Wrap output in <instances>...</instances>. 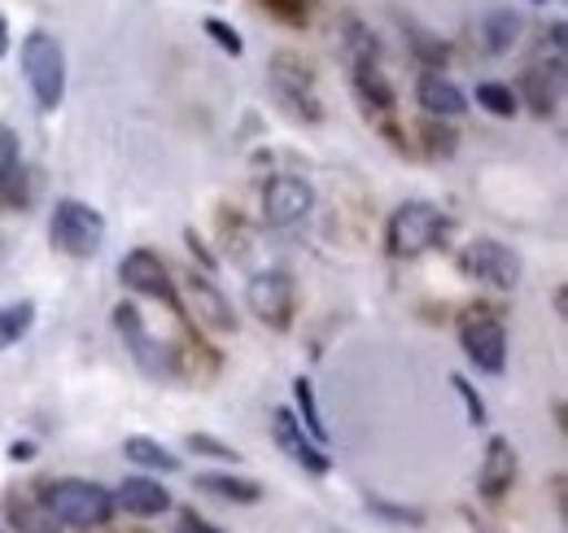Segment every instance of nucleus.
<instances>
[{"label":"nucleus","mask_w":568,"mask_h":533,"mask_svg":"<svg viewBox=\"0 0 568 533\" xmlns=\"http://www.w3.org/2000/svg\"><path fill=\"white\" fill-rule=\"evenodd\" d=\"M31 455H36V446H31V442H18V446H9V460H13V464H27Z\"/></svg>","instance_id":"obj_30"},{"label":"nucleus","mask_w":568,"mask_h":533,"mask_svg":"<svg viewBox=\"0 0 568 533\" xmlns=\"http://www.w3.org/2000/svg\"><path fill=\"white\" fill-rule=\"evenodd\" d=\"M44 512L62 525L74 530H92V525H105L110 512H114V494L97 481H83V476H67V481H53L44 490Z\"/></svg>","instance_id":"obj_2"},{"label":"nucleus","mask_w":568,"mask_h":533,"mask_svg":"<svg viewBox=\"0 0 568 533\" xmlns=\"http://www.w3.org/2000/svg\"><path fill=\"white\" fill-rule=\"evenodd\" d=\"M197 490H206L214 499H232V503H258V499H263V485H258V481L227 476V472H202V476H197Z\"/></svg>","instance_id":"obj_17"},{"label":"nucleus","mask_w":568,"mask_h":533,"mask_svg":"<svg viewBox=\"0 0 568 533\" xmlns=\"http://www.w3.org/2000/svg\"><path fill=\"white\" fill-rule=\"evenodd\" d=\"M293 302H297V289H293V275L288 271H263L245 284V306L267 324L284 333L293 324Z\"/></svg>","instance_id":"obj_6"},{"label":"nucleus","mask_w":568,"mask_h":533,"mask_svg":"<svg viewBox=\"0 0 568 533\" xmlns=\"http://www.w3.org/2000/svg\"><path fill=\"white\" fill-rule=\"evenodd\" d=\"M272 88H276V97H281L293 114H302V119H311V123L320 119L315 79H311L306 62H297L293 53H281V58L272 62Z\"/></svg>","instance_id":"obj_11"},{"label":"nucleus","mask_w":568,"mask_h":533,"mask_svg":"<svg viewBox=\"0 0 568 533\" xmlns=\"http://www.w3.org/2000/svg\"><path fill=\"white\" fill-rule=\"evenodd\" d=\"M49 241L71 259H92L105 245V214L88 201L62 198L49 214Z\"/></svg>","instance_id":"obj_3"},{"label":"nucleus","mask_w":568,"mask_h":533,"mask_svg":"<svg viewBox=\"0 0 568 533\" xmlns=\"http://www.w3.org/2000/svg\"><path fill=\"white\" fill-rule=\"evenodd\" d=\"M315 210V189L302 175H276L263 189V223L267 228H293Z\"/></svg>","instance_id":"obj_7"},{"label":"nucleus","mask_w":568,"mask_h":533,"mask_svg":"<svg viewBox=\"0 0 568 533\" xmlns=\"http://www.w3.org/2000/svg\"><path fill=\"white\" fill-rule=\"evenodd\" d=\"M22 74L31 83L36 110L53 114L67 101V53L49 31H31L22 40Z\"/></svg>","instance_id":"obj_1"},{"label":"nucleus","mask_w":568,"mask_h":533,"mask_svg":"<svg viewBox=\"0 0 568 533\" xmlns=\"http://www.w3.org/2000/svg\"><path fill=\"white\" fill-rule=\"evenodd\" d=\"M119 275H123V284H128L132 293L158 298V302H166V306L180 311V293H175V284H171V271H166V263H162L153 250H132V254H123Z\"/></svg>","instance_id":"obj_10"},{"label":"nucleus","mask_w":568,"mask_h":533,"mask_svg":"<svg viewBox=\"0 0 568 533\" xmlns=\"http://www.w3.org/2000/svg\"><path fill=\"white\" fill-rule=\"evenodd\" d=\"M123 455L132 460V464L149 467V472H180V455H171L162 442H153V438H128L123 442Z\"/></svg>","instance_id":"obj_18"},{"label":"nucleus","mask_w":568,"mask_h":533,"mask_svg":"<svg viewBox=\"0 0 568 533\" xmlns=\"http://www.w3.org/2000/svg\"><path fill=\"white\" fill-rule=\"evenodd\" d=\"M459 266L473 275V280H486V284H495V289H516L520 284V254L511 250V245H503V241H473L468 250H464V259Z\"/></svg>","instance_id":"obj_8"},{"label":"nucleus","mask_w":568,"mask_h":533,"mask_svg":"<svg viewBox=\"0 0 568 533\" xmlns=\"http://www.w3.org/2000/svg\"><path fill=\"white\" fill-rule=\"evenodd\" d=\"M477 105H486L490 114H498V119H511L516 110H520V97L507 88V83H477Z\"/></svg>","instance_id":"obj_23"},{"label":"nucleus","mask_w":568,"mask_h":533,"mask_svg":"<svg viewBox=\"0 0 568 533\" xmlns=\"http://www.w3.org/2000/svg\"><path fill=\"white\" fill-rule=\"evenodd\" d=\"M363 503H367V512H376V516H385V521H398V525H425V512H420V507L385 503V499H376V494H367Z\"/></svg>","instance_id":"obj_25"},{"label":"nucleus","mask_w":568,"mask_h":533,"mask_svg":"<svg viewBox=\"0 0 568 533\" xmlns=\"http://www.w3.org/2000/svg\"><path fill=\"white\" fill-rule=\"evenodd\" d=\"M13 167H18V135L9 128H0V180H9Z\"/></svg>","instance_id":"obj_28"},{"label":"nucleus","mask_w":568,"mask_h":533,"mask_svg":"<svg viewBox=\"0 0 568 533\" xmlns=\"http://www.w3.org/2000/svg\"><path fill=\"white\" fill-rule=\"evenodd\" d=\"M114 503H119L123 512H132V516H162V512L171 507V494H166L158 481H149V476H128V481L119 485Z\"/></svg>","instance_id":"obj_16"},{"label":"nucleus","mask_w":568,"mask_h":533,"mask_svg":"<svg viewBox=\"0 0 568 533\" xmlns=\"http://www.w3.org/2000/svg\"><path fill=\"white\" fill-rule=\"evenodd\" d=\"M450 385L459 390V399L468 402V420H473V424H486V402H481V394H477L464 376H450Z\"/></svg>","instance_id":"obj_27"},{"label":"nucleus","mask_w":568,"mask_h":533,"mask_svg":"<svg viewBox=\"0 0 568 533\" xmlns=\"http://www.w3.org/2000/svg\"><path fill=\"white\" fill-rule=\"evenodd\" d=\"M202 31L211 36V40L219 44V49H223V53H232V58H241V53H245V44H241L236 27H227L223 18H206V22H202Z\"/></svg>","instance_id":"obj_26"},{"label":"nucleus","mask_w":568,"mask_h":533,"mask_svg":"<svg viewBox=\"0 0 568 533\" xmlns=\"http://www.w3.org/2000/svg\"><path fill=\"white\" fill-rule=\"evenodd\" d=\"M293 399H297V411H302V429L324 446L328 442V429H324V420H320V402H315V385L306 381V376H297L293 381Z\"/></svg>","instance_id":"obj_21"},{"label":"nucleus","mask_w":568,"mask_h":533,"mask_svg":"<svg viewBox=\"0 0 568 533\" xmlns=\"http://www.w3.org/2000/svg\"><path fill=\"white\" fill-rule=\"evenodd\" d=\"M272 438H276V446H281L284 455H288L293 464H302L306 472H315V476L333 472V455H324V446L302 429V420H297L288 406H276V411H272Z\"/></svg>","instance_id":"obj_9"},{"label":"nucleus","mask_w":568,"mask_h":533,"mask_svg":"<svg viewBox=\"0 0 568 533\" xmlns=\"http://www.w3.org/2000/svg\"><path fill=\"white\" fill-rule=\"evenodd\" d=\"M511 485H516V446L507 438H490L481 467H477V490L486 499H503Z\"/></svg>","instance_id":"obj_13"},{"label":"nucleus","mask_w":568,"mask_h":533,"mask_svg":"<svg viewBox=\"0 0 568 533\" xmlns=\"http://www.w3.org/2000/svg\"><path fill=\"white\" fill-rule=\"evenodd\" d=\"M442 237H446V214L433 201H403L385 228V245L394 259H416L433 250Z\"/></svg>","instance_id":"obj_4"},{"label":"nucleus","mask_w":568,"mask_h":533,"mask_svg":"<svg viewBox=\"0 0 568 533\" xmlns=\"http://www.w3.org/2000/svg\"><path fill=\"white\" fill-rule=\"evenodd\" d=\"M114 329H119L128 354L136 359V368H141L144 376H158V381L180 376V354H175V345H166V341H158V336L149 333L144 315L132 302H119V306H114Z\"/></svg>","instance_id":"obj_5"},{"label":"nucleus","mask_w":568,"mask_h":533,"mask_svg":"<svg viewBox=\"0 0 568 533\" xmlns=\"http://www.w3.org/2000/svg\"><path fill=\"white\" fill-rule=\"evenodd\" d=\"M184 446L193 451V455H206V460H223V464H241L245 455L236 451V446H227V442H219L211 433H189L184 438Z\"/></svg>","instance_id":"obj_24"},{"label":"nucleus","mask_w":568,"mask_h":533,"mask_svg":"<svg viewBox=\"0 0 568 533\" xmlns=\"http://www.w3.org/2000/svg\"><path fill=\"white\" fill-rule=\"evenodd\" d=\"M31 324H36V302H9V306H0V350H9L13 341H22V336L31 333Z\"/></svg>","instance_id":"obj_20"},{"label":"nucleus","mask_w":568,"mask_h":533,"mask_svg":"<svg viewBox=\"0 0 568 533\" xmlns=\"http://www.w3.org/2000/svg\"><path fill=\"white\" fill-rule=\"evenodd\" d=\"M520 13H511V9H498L490 13L486 22H481V36H486V49L490 53H511L516 49V40H520Z\"/></svg>","instance_id":"obj_19"},{"label":"nucleus","mask_w":568,"mask_h":533,"mask_svg":"<svg viewBox=\"0 0 568 533\" xmlns=\"http://www.w3.org/2000/svg\"><path fill=\"white\" fill-rule=\"evenodd\" d=\"M180 533H219V530H214V525H206L197 512H184V530H180Z\"/></svg>","instance_id":"obj_29"},{"label":"nucleus","mask_w":568,"mask_h":533,"mask_svg":"<svg viewBox=\"0 0 568 533\" xmlns=\"http://www.w3.org/2000/svg\"><path fill=\"white\" fill-rule=\"evenodd\" d=\"M189 298H193V311H197V320L214 329V333H236V315H232V302L214 289L211 275H189Z\"/></svg>","instance_id":"obj_14"},{"label":"nucleus","mask_w":568,"mask_h":533,"mask_svg":"<svg viewBox=\"0 0 568 533\" xmlns=\"http://www.w3.org/2000/svg\"><path fill=\"white\" fill-rule=\"evenodd\" d=\"M355 83L358 92H363V101H376V110H394V88L381 79V70L372 67V62L355 67Z\"/></svg>","instance_id":"obj_22"},{"label":"nucleus","mask_w":568,"mask_h":533,"mask_svg":"<svg viewBox=\"0 0 568 533\" xmlns=\"http://www.w3.org/2000/svg\"><path fill=\"white\" fill-rule=\"evenodd\" d=\"M459 341H464V354L477 363V372H490V376H503L507 368V329L498 320H468L459 329Z\"/></svg>","instance_id":"obj_12"},{"label":"nucleus","mask_w":568,"mask_h":533,"mask_svg":"<svg viewBox=\"0 0 568 533\" xmlns=\"http://www.w3.org/2000/svg\"><path fill=\"white\" fill-rule=\"evenodd\" d=\"M534 4H542V0H534Z\"/></svg>","instance_id":"obj_32"},{"label":"nucleus","mask_w":568,"mask_h":533,"mask_svg":"<svg viewBox=\"0 0 568 533\" xmlns=\"http://www.w3.org/2000/svg\"><path fill=\"white\" fill-rule=\"evenodd\" d=\"M4 53H9V22L0 18V58H4Z\"/></svg>","instance_id":"obj_31"},{"label":"nucleus","mask_w":568,"mask_h":533,"mask_svg":"<svg viewBox=\"0 0 568 533\" xmlns=\"http://www.w3.org/2000/svg\"><path fill=\"white\" fill-rule=\"evenodd\" d=\"M416 101H420V110L433 114V119H459L468 110L464 88L455 79H446V74H425L416 83Z\"/></svg>","instance_id":"obj_15"}]
</instances>
